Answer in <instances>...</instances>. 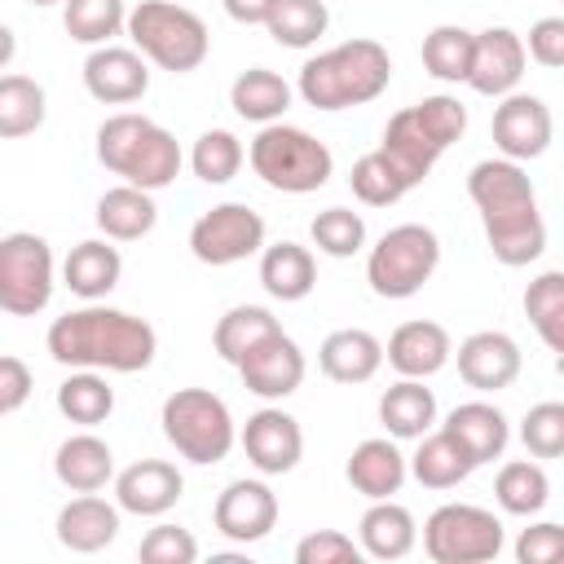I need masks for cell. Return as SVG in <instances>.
<instances>
[{
  "label": "cell",
  "instance_id": "obj_1",
  "mask_svg": "<svg viewBox=\"0 0 564 564\" xmlns=\"http://www.w3.org/2000/svg\"><path fill=\"white\" fill-rule=\"evenodd\" d=\"M44 348L57 366H70V370L137 375L154 361L159 335L145 317L88 300L84 308L53 317V326L44 335Z\"/></svg>",
  "mask_w": 564,
  "mask_h": 564
},
{
  "label": "cell",
  "instance_id": "obj_2",
  "mask_svg": "<svg viewBox=\"0 0 564 564\" xmlns=\"http://www.w3.org/2000/svg\"><path fill=\"white\" fill-rule=\"evenodd\" d=\"M467 194L480 212L485 242H489L498 264L520 269V264H533L542 256L546 225L538 212L533 181L524 176V167L516 159H480L467 172Z\"/></svg>",
  "mask_w": 564,
  "mask_h": 564
},
{
  "label": "cell",
  "instance_id": "obj_3",
  "mask_svg": "<svg viewBox=\"0 0 564 564\" xmlns=\"http://www.w3.org/2000/svg\"><path fill=\"white\" fill-rule=\"evenodd\" d=\"M388 79H392L388 48L370 35H357V40H344V44L308 57L300 66L295 93L313 110H348V106L375 101L388 88Z\"/></svg>",
  "mask_w": 564,
  "mask_h": 564
},
{
  "label": "cell",
  "instance_id": "obj_4",
  "mask_svg": "<svg viewBox=\"0 0 564 564\" xmlns=\"http://www.w3.org/2000/svg\"><path fill=\"white\" fill-rule=\"evenodd\" d=\"M97 159L106 172H115L128 185H141L150 194L181 176L176 137L137 110H119L97 128Z\"/></svg>",
  "mask_w": 564,
  "mask_h": 564
},
{
  "label": "cell",
  "instance_id": "obj_5",
  "mask_svg": "<svg viewBox=\"0 0 564 564\" xmlns=\"http://www.w3.org/2000/svg\"><path fill=\"white\" fill-rule=\"evenodd\" d=\"M463 128H467V106L449 93H432L388 119L379 150L401 167L410 185H419L436 167V159L463 137Z\"/></svg>",
  "mask_w": 564,
  "mask_h": 564
},
{
  "label": "cell",
  "instance_id": "obj_6",
  "mask_svg": "<svg viewBox=\"0 0 564 564\" xmlns=\"http://www.w3.org/2000/svg\"><path fill=\"white\" fill-rule=\"evenodd\" d=\"M128 40L137 53H145V62H154L159 70L172 75H189L207 62L212 35L207 22L172 0H141L128 9Z\"/></svg>",
  "mask_w": 564,
  "mask_h": 564
},
{
  "label": "cell",
  "instance_id": "obj_7",
  "mask_svg": "<svg viewBox=\"0 0 564 564\" xmlns=\"http://www.w3.org/2000/svg\"><path fill=\"white\" fill-rule=\"evenodd\" d=\"M256 176L269 185V189H282V194H313L330 181L335 172V154L326 150V141H317L313 132L295 128V123H264L247 150Z\"/></svg>",
  "mask_w": 564,
  "mask_h": 564
},
{
  "label": "cell",
  "instance_id": "obj_8",
  "mask_svg": "<svg viewBox=\"0 0 564 564\" xmlns=\"http://www.w3.org/2000/svg\"><path fill=\"white\" fill-rule=\"evenodd\" d=\"M163 436L167 445L198 463V467H212V463H225L238 432H234V414L229 405L212 392V388H176L167 401H163Z\"/></svg>",
  "mask_w": 564,
  "mask_h": 564
},
{
  "label": "cell",
  "instance_id": "obj_9",
  "mask_svg": "<svg viewBox=\"0 0 564 564\" xmlns=\"http://www.w3.org/2000/svg\"><path fill=\"white\" fill-rule=\"evenodd\" d=\"M441 264V238L419 225H392L366 256V282L379 300H410L423 291V282L436 273Z\"/></svg>",
  "mask_w": 564,
  "mask_h": 564
},
{
  "label": "cell",
  "instance_id": "obj_10",
  "mask_svg": "<svg viewBox=\"0 0 564 564\" xmlns=\"http://www.w3.org/2000/svg\"><path fill=\"white\" fill-rule=\"evenodd\" d=\"M432 564H485L502 551V520L476 502H445L423 524Z\"/></svg>",
  "mask_w": 564,
  "mask_h": 564
},
{
  "label": "cell",
  "instance_id": "obj_11",
  "mask_svg": "<svg viewBox=\"0 0 564 564\" xmlns=\"http://www.w3.org/2000/svg\"><path fill=\"white\" fill-rule=\"evenodd\" d=\"M53 300V247L40 234L0 238V308L9 317H35Z\"/></svg>",
  "mask_w": 564,
  "mask_h": 564
},
{
  "label": "cell",
  "instance_id": "obj_12",
  "mask_svg": "<svg viewBox=\"0 0 564 564\" xmlns=\"http://www.w3.org/2000/svg\"><path fill=\"white\" fill-rule=\"evenodd\" d=\"M189 251L198 264L225 269L264 251V216L247 203H216L189 229Z\"/></svg>",
  "mask_w": 564,
  "mask_h": 564
},
{
  "label": "cell",
  "instance_id": "obj_13",
  "mask_svg": "<svg viewBox=\"0 0 564 564\" xmlns=\"http://www.w3.org/2000/svg\"><path fill=\"white\" fill-rule=\"evenodd\" d=\"M551 128H555V123H551V110H546V101L533 97V93H507V97H498L494 123H489L498 154H502V159H516V163H529V159L546 154Z\"/></svg>",
  "mask_w": 564,
  "mask_h": 564
},
{
  "label": "cell",
  "instance_id": "obj_14",
  "mask_svg": "<svg viewBox=\"0 0 564 564\" xmlns=\"http://www.w3.org/2000/svg\"><path fill=\"white\" fill-rule=\"evenodd\" d=\"M304 352L300 344L286 335V330H273L269 339H260L242 361H238V375H242V388L264 397V401H282L291 397L300 383H304Z\"/></svg>",
  "mask_w": 564,
  "mask_h": 564
},
{
  "label": "cell",
  "instance_id": "obj_15",
  "mask_svg": "<svg viewBox=\"0 0 564 564\" xmlns=\"http://www.w3.org/2000/svg\"><path fill=\"white\" fill-rule=\"evenodd\" d=\"M84 88L93 101L101 106H128L141 101L150 88V62L137 48H119V44H101L84 57Z\"/></svg>",
  "mask_w": 564,
  "mask_h": 564
},
{
  "label": "cell",
  "instance_id": "obj_16",
  "mask_svg": "<svg viewBox=\"0 0 564 564\" xmlns=\"http://www.w3.org/2000/svg\"><path fill=\"white\" fill-rule=\"evenodd\" d=\"M242 449L251 458V467L260 476H286L300 458H304V432H300V419H291L286 410L278 405H264L247 419L242 427Z\"/></svg>",
  "mask_w": 564,
  "mask_h": 564
},
{
  "label": "cell",
  "instance_id": "obj_17",
  "mask_svg": "<svg viewBox=\"0 0 564 564\" xmlns=\"http://www.w3.org/2000/svg\"><path fill=\"white\" fill-rule=\"evenodd\" d=\"M524 66H529L524 35H516L511 26H485V31H476V57H471V75H467L471 93H480V97H507L524 79Z\"/></svg>",
  "mask_w": 564,
  "mask_h": 564
},
{
  "label": "cell",
  "instance_id": "obj_18",
  "mask_svg": "<svg viewBox=\"0 0 564 564\" xmlns=\"http://www.w3.org/2000/svg\"><path fill=\"white\" fill-rule=\"evenodd\" d=\"M212 520H216V533L229 538V542H242V546L260 542L278 524V494L264 480H234L216 498Z\"/></svg>",
  "mask_w": 564,
  "mask_h": 564
},
{
  "label": "cell",
  "instance_id": "obj_19",
  "mask_svg": "<svg viewBox=\"0 0 564 564\" xmlns=\"http://www.w3.org/2000/svg\"><path fill=\"white\" fill-rule=\"evenodd\" d=\"M458 379L476 392H502L520 379V344L507 330H476L458 344Z\"/></svg>",
  "mask_w": 564,
  "mask_h": 564
},
{
  "label": "cell",
  "instance_id": "obj_20",
  "mask_svg": "<svg viewBox=\"0 0 564 564\" xmlns=\"http://www.w3.org/2000/svg\"><path fill=\"white\" fill-rule=\"evenodd\" d=\"M185 494V476L167 458H141L115 476V502L128 516H167Z\"/></svg>",
  "mask_w": 564,
  "mask_h": 564
},
{
  "label": "cell",
  "instance_id": "obj_21",
  "mask_svg": "<svg viewBox=\"0 0 564 564\" xmlns=\"http://www.w3.org/2000/svg\"><path fill=\"white\" fill-rule=\"evenodd\" d=\"M383 352H388V366H392L401 379H432L436 370L449 366L454 339H449V330H445L441 322L414 317V322H401V326L388 335Z\"/></svg>",
  "mask_w": 564,
  "mask_h": 564
},
{
  "label": "cell",
  "instance_id": "obj_22",
  "mask_svg": "<svg viewBox=\"0 0 564 564\" xmlns=\"http://www.w3.org/2000/svg\"><path fill=\"white\" fill-rule=\"evenodd\" d=\"M344 476H348V485H352L361 498L379 502V498L401 494V485H405V476H410V458L397 449V436H370V441H361V445L348 454Z\"/></svg>",
  "mask_w": 564,
  "mask_h": 564
},
{
  "label": "cell",
  "instance_id": "obj_23",
  "mask_svg": "<svg viewBox=\"0 0 564 564\" xmlns=\"http://www.w3.org/2000/svg\"><path fill=\"white\" fill-rule=\"evenodd\" d=\"M388 361L383 344L361 330V326H344V330H330L317 348V366L326 379L335 383H370L379 375V366Z\"/></svg>",
  "mask_w": 564,
  "mask_h": 564
},
{
  "label": "cell",
  "instance_id": "obj_24",
  "mask_svg": "<svg viewBox=\"0 0 564 564\" xmlns=\"http://www.w3.org/2000/svg\"><path fill=\"white\" fill-rule=\"evenodd\" d=\"M119 511H123L119 502H106L97 494H79L57 511V542L66 551L93 555L119 538Z\"/></svg>",
  "mask_w": 564,
  "mask_h": 564
},
{
  "label": "cell",
  "instance_id": "obj_25",
  "mask_svg": "<svg viewBox=\"0 0 564 564\" xmlns=\"http://www.w3.org/2000/svg\"><path fill=\"white\" fill-rule=\"evenodd\" d=\"M441 427L471 454L476 467L502 458V449H507V441H511L507 414H502L498 405H489V401H463V405H454Z\"/></svg>",
  "mask_w": 564,
  "mask_h": 564
},
{
  "label": "cell",
  "instance_id": "obj_26",
  "mask_svg": "<svg viewBox=\"0 0 564 564\" xmlns=\"http://www.w3.org/2000/svg\"><path fill=\"white\" fill-rule=\"evenodd\" d=\"M53 476L70 489V494H97L115 480V454L101 436L93 432H75L57 445L53 454Z\"/></svg>",
  "mask_w": 564,
  "mask_h": 564
},
{
  "label": "cell",
  "instance_id": "obj_27",
  "mask_svg": "<svg viewBox=\"0 0 564 564\" xmlns=\"http://www.w3.org/2000/svg\"><path fill=\"white\" fill-rule=\"evenodd\" d=\"M119 278H123V256L106 238L75 242L70 256L62 260V282L79 300H106L119 286Z\"/></svg>",
  "mask_w": 564,
  "mask_h": 564
},
{
  "label": "cell",
  "instance_id": "obj_28",
  "mask_svg": "<svg viewBox=\"0 0 564 564\" xmlns=\"http://www.w3.org/2000/svg\"><path fill=\"white\" fill-rule=\"evenodd\" d=\"M357 542L370 560H405L419 542V524L410 516V507L392 502V498H379L366 507L361 524H357Z\"/></svg>",
  "mask_w": 564,
  "mask_h": 564
},
{
  "label": "cell",
  "instance_id": "obj_29",
  "mask_svg": "<svg viewBox=\"0 0 564 564\" xmlns=\"http://www.w3.org/2000/svg\"><path fill=\"white\" fill-rule=\"evenodd\" d=\"M97 229L110 238V242H137L154 229L159 220V207H154V194L141 189V185H115L97 198V212H93Z\"/></svg>",
  "mask_w": 564,
  "mask_h": 564
},
{
  "label": "cell",
  "instance_id": "obj_30",
  "mask_svg": "<svg viewBox=\"0 0 564 564\" xmlns=\"http://www.w3.org/2000/svg\"><path fill=\"white\" fill-rule=\"evenodd\" d=\"M260 286L282 300V304H295L304 300L313 286H317V260L308 247L300 242H273L260 251Z\"/></svg>",
  "mask_w": 564,
  "mask_h": 564
},
{
  "label": "cell",
  "instance_id": "obj_31",
  "mask_svg": "<svg viewBox=\"0 0 564 564\" xmlns=\"http://www.w3.org/2000/svg\"><path fill=\"white\" fill-rule=\"evenodd\" d=\"M379 423L397 441L427 436L432 423H436V397H432V388H423V379H397L379 397Z\"/></svg>",
  "mask_w": 564,
  "mask_h": 564
},
{
  "label": "cell",
  "instance_id": "obj_32",
  "mask_svg": "<svg viewBox=\"0 0 564 564\" xmlns=\"http://www.w3.org/2000/svg\"><path fill=\"white\" fill-rule=\"evenodd\" d=\"M471 471H476L471 454H467L445 427L419 436V449L410 454V476H414L423 489H454V485H463Z\"/></svg>",
  "mask_w": 564,
  "mask_h": 564
},
{
  "label": "cell",
  "instance_id": "obj_33",
  "mask_svg": "<svg viewBox=\"0 0 564 564\" xmlns=\"http://www.w3.org/2000/svg\"><path fill=\"white\" fill-rule=\"evenodd\" d=\"M229 106L238 119H251V123H278L291 106V84L269 70V66H247L234 84H229Z\"/></svg>",
  "mask_w": 564,
  "mask_h": 564
},
{
  "label": "cell",
  "instance_id": "obj_34",
  "mask_svg": "<svg viewBox=\"0 0 564 564\" xmlns=\"http://www.w3.org/2000/svg\"><path fill=\"white\" fill-rule=\"evenodd\" d=\"M471 57H476V31H467V26L445 22L423 35V70L441 84H467Z\"/></svg>",
  "mask_w": 564,
  "mask_h": 564
},
{
  "label": "cell",
  "instance_id": "obj_35",
  "mask_svg": "<svg viewBox=\"0 0 564 564\" xmlns=\"http://www.w3.org/2000/svg\"><path fill=\"white\" fill-rule=\"evenodd\" d=\"M494 498H498V507H502L507 516H524V520H529V516H538V511L546 507L551 480H546L542 463H533V454H529V458H516V463H502V467H498Z\"/></svg>",
  "mask_w": 564,
  "mask_h": 564
},
{
  "label": "cell",
  "instance_id": "obj_36",
  "mask_svg": "<svg viewBox=\"0 0 564 564\" xmlns=\"http://www.w3.org/2000/svg\"><path fill=\"white\" fill-rule=\"evenodd\" d=\"M273 330H282V326H278V317H273L269 308H260V304H234V308L216 322L212 344H216L220 361L238 366V361H242L260 339H269Z\"/></svg>",
  "mask_w": 564,
  "mask_h": 564
},
{
  "label": "cell",
  "instance_id": "obj_37",
  "mask_svg": "<svg viewBox=\"0 0 564 564\" xmlns=\"http://www.w3.org/2000/svg\"><path fill=\"white\" fill-rule=\"evenodd\" d=\"M57 410H62V419H70L79 427H97L115 410V388L106 383L101 370H75L57 388Z\"/></svg>",
  "mask_w": 564,
  "mask_h": 564
},
{
  "label": "cell",
  "instance_id": "obj_38",
  "mask_svg": "<svg viewBox=\"0 0 564 564\" xmlns=\"http://www.w3.org/2000/svg\"><path fill=\"white\" fill-rule=\"evenodd\" d=\"M62 26L79 44H110L119 31H128V4L123 0H62Z\"/></svg>",
  "mask_w": 564,
  "mask_h": 564
},
{
  "label": "cell",
  "instance_id": "obj_39",
  "mask_svg": "<svg viewBox=\"0 0 564 564\" xmlns=\"http://www.w3.org/2000/svg\"><path fill=\"white\" fill-rule=\"evenodd\" d=\"M524 317L551 352H564V269H546L524 286Z\"/></svg>",
  "mask_w": 564,
  "mask_h": 564
},
{
  "label": "cell",
  "instance_id": "obj_40",
  "mask_svg": "<svg viewBox=\"0 0 564 564\" xmlns=\"http://www.w3.org/2000/svg\"><path fill=\"white\" fill-rule=\"evenodd\" d=\"M348 185H352V194L366 203V207H392V203H401L414 185L401 176V167L383 154V150H370V154H361L357 163H352V172H348Z\"/></svg>",
  "mask_w": 564,
  "mask_h": 564
},
{
  "label": "cell",
  "instance_id": "obj_41",
  "mask_svg": "<svg viewBox=\"0 0 564 564\" xmlns=\"http://www.w3.org/2000/svg\"><path fill=\"white\" fill-rule=\"evenodd\" d=\"M326 26H330V13L322 0H278L269 22H264V31L282 48H308L326 35Z\"/></svg>",
  "mask_w": 564,
  "mask_h": 564
},
{
  "label": "cell",
  "instance_id": "obj_42",
  "mask_svg": "<svg viewBox=\"0 0 564 564\" xmlns=\"http://www.w3.org/2000/svg\"><path fill=\"white\" fill-rule=\"evenodd\" d=\"M44 88L26 75H4L0 79V137L18 141L44 123Z\"/></svg>",
  "mask_w": 564,
  "mask_h": 564
},
{
  "label": "cell",
  "instance_id": "obj_43",
  "mask_svg": "<svg viewBox=\"0 0 564 564\" xmlns=\"http://www.w3.org/2000/svg\"><path fill=\"white\" fill-rule=\"evenodd\" d=\"M242 141L229 132V128H207L198 141H194V150H189V167H194V176L203 181V185H225V181H234L238 176V167H242Z\"/></svg>",
  "mask_w": 564,
  "mask_h": 564
},
{
  "label": "cell",
  "instance_id": "obj_44",
  "mask_svg": "<svg viewBox=\"0 0 564 564\" xmlns=\"http://www.w3.org/2000/svg\"><path fill=\"white\" fill-rule=\"evenodd\" d=\"M308 238L322 256H335V260H348L366 247V220L361 212H348V207H326L313 216L308 225Z\"/></svg>",
  "mask_w": 564,
  "mask_h": 564
},
{
  "label": "cell",
  "instance_id": "obj_45",
  "mask_svg": "<svg viewBox=\"0 0 564 564\" xmlns=\"http://www.w3.org/2000/svg\"><path fill=\"white\" fill-rule=\"evenodd\" d=\"M520 441L533 458H564V401H538L520 419Z\"/></svg>",
  "mask_w": 564,
  "mask_h": 564
},
{
  "label": "cell",
  "instance_id": "obj_46",
  "mask_svg": "<svg viewBox=\"0 0 564 564\" xmlns=\"http://www.w3.org/2000/svg\"><path fill=\"white\" fill-rule=\"evenodd\" d=\"M137 555H141L145 564H194V560H198V542H194V533L181 529V524H154V529L141 538Z\"/></svg>",
  "mask_w": 564,
  "mask_h": 564
},
{
  "label": "cell",
  "instance_id": "obj_47",
  "mask_svg": "<svg viewBox=\"0 0 564 564\" xmlns=\"http://www.w3.org/2000/svg\"><path fill=\"white\" fill-rule=\"evenodd\" d=\"M361 542H352L339 529H313L295 542V564H361Z\"/></svg>",
  "mask_w": 564,
  "mask_h": 564
},
{
  "label": "cell",
  "instance_id": "obj_48",
  "mask_svg": "<svg viewBox=\"0 0 564 564\" xmlns=\"http://www.w3.org/2000/svg\"><path fill=\"white\" fill-rule=\"evenodd\" d=\"M516 560H520V564H560V560H564V524L538 520V524L520 529V538H516Z\"/></svg>",
  "mask_w": 564,
  "mask_h": 564
},
{
  "label": "cell",
  "instance_id": "obj_49",
  "mask_svg": "<svg viewBox=\"0 0 564 564\" xmlns=\"http://www.w3.org/2000/svg\"><path fill=\"white\" fill-rule=\"evenodd\" d=\"M524 48L538 66L546 70H564V13H551V18H538L524 35Z\"/></svg>",
  "mask_w": 564,
  "mask_h": 564
},
{
  "label": "cell",
  "instance_id": "obj_50",
  "mask_svg": "<svg viewBox=\"0 0 564 564\" xmlns=\"http://www.w3.org/2000/svg\"><path fill=\"white\" fill-rule=\"evenodd\" d=\"M31 397V370L22 357L4 352L0 357V414H18Z\"/></svg>",
  "mask_w": 564,
  "mask_h": 564
},
{
  "label": "cell",
  "instance_id": "obj_51",
  "mask_svg": "<svg viewBox=\"0 0 564 564\" xmlns=\"http://www.w3.org/2000/svg\"><path fill=\"white\" fill-rule=\"evenodd\" d=\"M220 4H225V13H229L234 22H242V26H264L278 0H220Z\"/></svg>",
  "mask_w": 564,
  "mask_h": 564
},
{
  "label": "cell",
  "instance_id": "obj_52",
  "mask_svg": "<svg viewBox=\"0 0 564 564\" xmlns=\"http://www.w3.org/2000/svg\"><path fill=\"white\" fill-rule=\"evenodd\" d=\"M555 370H560V379H564V352H555Z\"/></svg>",
  "mask_w": 564,
  "mask_h": 564
},
{
  "label": "cell",
  "instance_id": "obj_53",
  "mask_svg": "<svg viewBox=\"0 0 564 564\" xmlns=\"http://www.w3.org/2000/svg\"><path fill=\"white\" fill-rule=\"evenodd\" d=\"M26 4H35V9H44V4H57V0H26Z\"/></svg>",
  "mask_w": 564,
  "mask_h": 564
}]
</instances>
